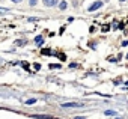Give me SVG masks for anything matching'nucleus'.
I'll use <instances>...</instances> for the list:
<instances>
[{
  "label": "nucleus",
  "instance_id": "obj_1",
  "mask_svg": "<svg viewBox=\"0 0 128 119\" xmlns=\"http://www.w3.org/2000/svg\"><path fill=\"white\" fill-rule=\"evenodd\" d=\"M85 103H77V101H71V103H63L62 109H75V107H83Z\"/></svg>",
  "mask_w": 128,
  "mask_h": 119
},
{
  "label": "nucleus",
  "instance_id": "obj_2",
  "mask_svg": "<svg viewBox=\"0 0 128 119\" xmlns=\"http://www.w3.org/2000/svg\"><path fill=\"white\" fill-rule=\"evenodd\" d=\"M101 6H103V2H101V0H97V2H93L91 6H89V9H87V11H89V12H93V11L99 9Z\"/></svg>",
  "mask_w": 128,
  "mask_h": 119
},
{
  "label": "nucleus",
  "instance_id": "obj_3",
  "mask_svg": "<svg viewBox=\"0 0 128 119\" xmlns=\"http://www.w3.org/2000/svg\"><path fill=\"white\" fill-rule=\"evenodd\" d=\"M66 8H68V3H66L65 0H62V2H59V9H60V11H65Z\"/></svg>",
  "mask_w": 128,
  "mask_h": 119
},
{
  "label": "nucleus",
  "instance_id": "obj_4",
  "mask_svg": "<svg viewBox=\"0 0 128 119\" xmlns=\"http://www.w3.org/2000/svg\"><path fill=\"white\" fill-rule=\"evenodd\" d=\"M33 118H36V119H51L53 116H50V115H33Z\"/></svg>",
  "mask_w": 128,
  "mask_h": 119
},
{
  "label": "nucleus",
  "instance_id": "obj_5",
  "mask_svg": "<svg viewBox=\"0 0 128 119\" xmlns=\"http://www.w3.org/2000/svg\"><path fill=\"white\" fill-rule=\"evenodd\" d=\"M42 2H44L45 6H54V5H56V0H42Z\"/></svg>",
  "mask_w": 128,
  "mask_h": 119
},
{
  "label": "nucleus",
  "instance_id": "obj_6",
  "mask_svg": "<svg viewBox=\"0 0 128 119\" xmlns=\"http://www.w3.org/2000/svg\"><path fill=\"white\" fill-rule=\"evenodd\" d=\"M35 42H36L38 45H42V44H44V39H42V36H36V38H35Z\"/></svg>",
  "mask_w": 128,
  "mask_h": 119
},
{
  "label": "nucleus",
  "instance_id": "obj_7",
  "mask_svg": "<svg viewBox=\"0 0 128 119\" xmlns=\"http://www.w3.org/2000/svg\"><path fill=\"white\" fill-rule=\"evenodd\" d=\"M104 113H105L107 116H115V115H116V112H113V110H105Z\"/></svg>",
  "mask_w": 128,
  "mask_h": 119
},
{
  "label": "nucleus",
  "instance_id": "obj_8",
  "mask_svg": "<svg viewBox=\"0 0 128 119\" xmlns=\"http://www.w3.org/2000/svg\"><path fill=\"white\" fill-rule=\"evenodd\" d=\"M35 103H36V98H30L26 101V104H35Z\"/></svg>",
  "mask_w": 128,
  "mask_h": 119
},
{
  "label": "nucleus",
  "instance_id": "obj_9",
  "mask_svg": "<svg viewBox=\"0 0 128 119\" xmlns=\"http://www.w3.org/2000/svg\"><path fill=\"white\" fill-rule=\"evenodd\" d=\"M36 3H38V0H29V5H30V6H36Z\"/></svg>",
  "mask_w": 128,
  "mask_h": 119
},
{
  "label": "nucleus",
  "instance_id": "obj_10",
  "mask_svg": "<svg viewBox=\"0 0 128 119\" xmlns=\"http://www.w3.org/2000/svg\"><path fill=\"white\" fill-rule=\"evenodd\" d=\"M50 68H51V69H59L60 65H50Z\"/></svg>",
  "mask_w": 128,
  "mask_h": 119
},
{
  "label": "nucleus",
  "instance_id": "obj_11",
  "mask_svg": "<svg viewBox=\"0 0 128 119\" xmlns=\"http://www.w3.org/2000/svg\"><path fill=\"white\" fill-rule=\"evenodd\" d=\"M42 54H51V50H42Z\"/></svg>",
  "mask_w": 128,
  "mask_h": 119
},
{
  "label": "nucleus",
  "instance_id": "obj_12",
  "mask_svg": "<svg viewBox=\"0 0 128 119\" xmlns=\"http://www.w3.org/2000/svg\"><path fill=\"white\" fill-rule=\"evenodd\" d=\"M0 12H9V9H6V8H0Z\"/></svg>",
  "mask_w": 128,
  "mask_h": 119
},
{
  "label": "nucleus",
  "instance_id": "obj_13",
  "mask_svg": "<svg viewBox=\"0 0 128 119\" xmlns=\"http://www.w3.org/2000/svg\"><path fill=\"white\" fill-rule=\"evenodd\" d=\"M35 69H41V65L39 63H35Z\"/></svg>",
  "mask_w": 128,
  "mask_h": 119
},
{
  "label": "nucleus",
  "instance_id": "obj_14",
  "mask_svg": "<svg viewBox=\"0 0 128 119\" xmlns=\"http://www.w3.org/2000/svg\"><path fill=\"white\" fill-rule=\"evenodd\" d=\"M12 2H14V3H20V2H21V0H12Z\"/></svg>",
  "mask_w": 128,
  "mask_h": 119
},
{
  "label": "nucleus",
  "instance_id": "obj_15",
  "mask_svg": "<svg viewBox=\"0 0 128 119\" xmlns=\"http://www.w3.org/2000/svg\"><path fill=\"white\" fill-rule=\"evenodd\" d=\"M74 119H86V118H74Z\"/></svg>",
  "mask_w": 128,
  "mask_h": 119
},
{
  "label": "nucleus",
  "instance_id": "obj_16",
  "mask_svg": "<svg viewBox=\"0 0 128 119\" xmlns=\"http://www.w3.org/2000/svg\"><path fill=\"white\" fill-rule=\"evenodd\" d=\"M119 2H127V0H119Z\"/></svg>",
  "mask_w": 128,
  "mask_h": 119
},
{
  "label": "nucleus",
  "instance_id": "obj_17",
  "mask_svg": "<svg viewBox=\"0 0 128 119\" xmlns=\"http://www.w3.org/2000/svg\"><path fill=\"white\" fill-rule=\"evenodd\" d=\"M125 84H127V86H128V81H127V83H125Z\"/></svg>",
  "mask_w": 128,
  "mask_h": 119
},
{
  "label": "nucleus",
  "instance_id": "obj_18",
  "mask_svg": "<svg viewBox=\"0 0 128 119\" xmlns=\"http://www.w3.org/2000/svg\"><path fill=\"white\" fill-rule=\"evenodd\" d=\"M127 59H128V54H127Z\"/></svg>",
  "mask_w": 128,
  "mask_h": 119
}]
</instances>
